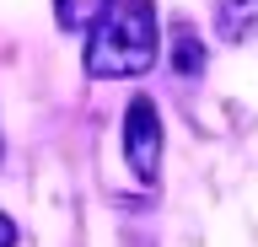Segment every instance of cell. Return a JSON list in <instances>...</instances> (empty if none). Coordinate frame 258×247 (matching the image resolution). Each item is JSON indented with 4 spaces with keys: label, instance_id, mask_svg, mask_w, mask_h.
<instances>
[{
    "label": "cell",
    "instance_id": "1",
    "mask_svg": "<svg viewBox=\"0 0 258 247\" xmlns=\"http://www.w3.org/2000/svg\"><path fill=\"white\" fill-rule=\"evenodd\" d=\"M156 65V6L151 0H118L86 38V75L124 81Z\"/></svg>",
    "mask_w": 258,
    "mask_h": 247
},
{
    "label": "cell",
    "instance_id": "2",
    "mask_svg": "<svg viewBox=\"0 0 258 247\" xmlns=\"http://www.w3.org/2000/svg\"><path fill=\"white\" fill-rule=\"evenodd\" d=\"M124 156H129V172L140 183H156V167H161V113H156V102L135 97L129 102V113H124Z\"/></svg>",
    "mask_w": 258,
    "mask_h": 247
},
{
    "label": "cell",
    "instance_id": "3",
    "mask_svg": "<svg viewBox=\"0 0 258 247\" xmlns=\"http://www.w3.org/2000/svg\"><path fill=\"white\" fill-rule=\"evenodd\" d=\"M118 0H54V17L64 33H97V22L108 17Z\"/></svg>",
    "mask_w": 258,
    "mask_h": 247
},
{
    "label": "cell",
    "instance_id": "4",
    "mask_svg": "<svg viewBox=\"0 0 258 247\" xmlns=\"http://www.w3.org/2000/svg\"><path fill=\"white\" fill-rule=\"evenodd\" d=\"M215 22H221L226 38H247V33L258 27V0H226Z\"/></svg>",
    "mask_w": 258,
    "mask_h": 247
},
{
    "label": "cell",
    "instance_id": "5",
    "mask_svg": "<svg viewBox=\"0 0 258 247\" xmlns=\"http://www.w3.org/2000/svg\"><path fill=\"white\" fill-rule=\"evenodd\" d=\"M172 65H177V75H199L205 70V49H199V38L188 27H172Z\"/></svg>",
    "mask_w": 258,
    "mask_h": 247
},
{
    "label": "cell",
    "instance_id": "6",
    "mask_svg": "<svg viewBox=\"0 0 258 247\" xmlns=\"http://www.w3.org/2000/svg\"><path fill=\"white\" fill-rule=\"evenodd\" d=\"M0 247H16V226H11V215H0Z\"/></svg>",
    "mask_w": 258,
    "mask_h": 247
},
{
    "label": "cell",
    "instance_id": "7",
    "mask_svg": "<svg viewBox=\"0 0 258 247\" xmlns=\"http://www.w3.org/2000/svg\"><path fill=\"white\" fill-rule=\"evenodd\" d=\"M0 156H6V145H0Z\"/></svg>",
    "mask_w": 258,
    "mask_h": 247
}]
</instances>
